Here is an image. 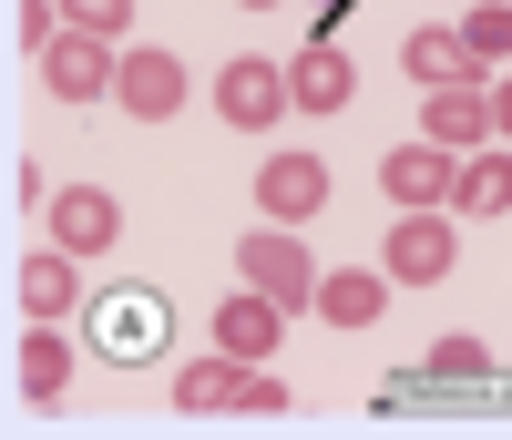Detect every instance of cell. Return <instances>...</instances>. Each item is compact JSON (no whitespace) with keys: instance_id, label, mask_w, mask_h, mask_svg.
Wrapping results in <instances>:
<instances>
[{"instance_id":"cell-2","label":"cell","mask_w":512,"mask_h":440,"mask_svg":"<svg viewBox=\"0 0 512 440\" xmlns=\"http://www.w3.org/2000/svg\"><path fill=\"white\" fill-rule=\"evenodd\" d=\"M236 277L267 287L277 307H318V256L297 246V226H277V215H256V226L236 236Z\"/></svg>"},{"instance_id":"cell-18","label":"cell","mask_w":512,"mask_h":440,"mask_svg":"<svg viewBox=\"0 0 512 440\" xmlns=\"http://www.w3.org/2000/svg\"><path fill=\"white\" fill-rule=\"evenodd\" d=\"M103 348L113 359H144V348H164V297H103Z\"/></svg>"},{"instance_id":"cell-8","label":"cell","mask_w":512,"mask_h":440,"mask_svg":"<svg viewBox=\"0 0 512 440\" xmlns=\"http://www.w3.org/2000/svg\"><path fill=\"white\" fill-rule=\"evenodd\" d=\"M256 205H267L277 226H308V215L328 205V164H318L308 144H277V154H267V174H256Z\"/></svg>"},{"instance_id":"cell-4","label":"cell","mask_w":512,"mask_h":440,"mask_svg":"<svg viewBox=\"0 0 512 440\" xmlns=\"http://www.w3.org/2000/svg\"><path fill=\"white\" fill-rule=\"evenodd\" d=\"M216 123H236V134H277V123L297 113V93H287V62H256V52H236L216 82Z\"/></svg>"},{"instance_id":"cell-22","label":"cell","mask_w":512,"mask_h":440,"mask_svg":"<svg viewBox=\"0 0 512 440\" xmlns=\"http://www.w3.org/2000/svg\"><path fill=\"white\" fill-rule=\"evenodd\" d=\"M62 21H82V31L123 41V21H134V0H62Z\"/></svg>"},{"instance_id":"cell-23","label":"cell","mask_w":512,"mask_h":440,"mask_svg":"<svg viewBox=\"0 0 512 440\" xmlns=\"http://www.w3.org/2000/svg\"><path fill=\"white\" fill-rule=\"evenodd\" d=\"M492 134H502V144H512V72H502V82H492Z\"/></svg>"},{"instance_id":"cell-20","label":"cell","mask_w":512,"mask_h":440,"mask_svg":"<svg viewBox=\"0 0 512 440\" xmlns=\"http://www.w3.org/2000/svg\"><path fill=\"white\" fill-rule=\"evenodd\" d=\"M420 369H431V379H492V348L451 328V338H431V359H420Z\"/></svg>"},{"instance_id":"cell-7","label":"cell","mask_w":512,"mask_h":440,"mask_svg":"<svg viewBox=\"0 0 512 440\" xmlns=\"http://www.w3.org/2000/svg\"><path fill=\"white\" fill-rule=\"evenodd\" d=\"M451 185H461V154L431 144V134L379 154V195H390V205H451Z\"/></svg>"},{"instance_id":"cell-12","label":"cell","mask_w":512,"mask_h":440,"mask_svg":"<svg viewBox=\"0 0 512 440\" xmlns=\"http://www.w3.org/2000/svg\"><path fill=\"white\" fill-rule=\"evenodd\" d=\"M287 318H297V307H277L267 287H236V297L216 307V348H236V359H267V348L287 338Z\"/></svg>"},{"instance_id":"cell-14","label":"cell","mask_w":512,"mask_h":440,"mask_svg":"<svg viewBox=\"0 0 512 440\" xmlns=\"http://www.w3.org/2000/svg\"><path fill=\"white\" fill-rule=\"evenodd\" d=\"M451 215H472V226H492V215H512V144H502V134H492L482 154H461Z\"/></svg>"},{"instance_id":"cell-13","label":"cell","mask_w":512,"mask_h":440,"mask_svg":"<svg viewBox=\"0 0 512 440\" xmlns=\"http://www.w3.org/2000/svg\"><path fill=\"white\" fill-rule=\"evenodd\" d=\"M390 307V267H318V318L328 328H379Z\"/></svg>"},{"instance_id":"cell-9","label":"cell","mask_w":512,"mask_h":440,"mask_svg":"<svg viewBox=\"0 0 512 440\" xmlns=\"http://www.w3.org/2000/svg\"><path fill=\"white\" fill-rule=\"evenodd\" d=\"M52 246L113 256V246H123V205H113L103 185H52Z\"/></svg>"},{"instance_id":"cell-11","label":"cell","mask_w":512,"mask_h":440,"mask_svg":"<svg viewBox=\"0 0 512 440\" xmlns=\"http://www.w3.org/2000/svg\"><path fill=\"white\" fill-rule=\"evenodd\" d=\"M287 93H297V113H349L359 103V62L338 52V41H308V52L287 62Z\"/></svg>"},{"instance_id":"cell-5","label":"cell","mask_w":512,"mask_h":440,"mask_svg":"<svg viewBox=\"0 0 512 440\" xmlns=\"http://www.w3.org/2000/svg\"><path fill=\"white\" fill-rule=\"evenodd\" d=\"M113 72H123V41H103V31H62L52 41V52H41V93H52V103H103L113 93Z\"/></svg>"},{"instance_id":"cell-19","label":"cell","mask_w":512,"mask_h":440,"mask_svg":"<svg viewBox=\"0 0 512 440\" xmlns=\"http://www.w3.org/2000/svg\"><path fill=\"white\" fill-rule=\"evenodd\" d=\"M461 41L482 52V72L512 62V0H482V11H461Z\"/></svg>"},{"instance_id":"cell-6","label":"cell","mask_w":512,"mask_h":440,"mask_svg":"<svg viewBox=\"0 0 512 440\" xmlns=\"http://www.w3.org/2000/svg\"><path fill=\"white\" fill-rule=\"evenodd\" d=\"M185 93H195L185 62H175V52H144V41H134V52H123V72H113V103L134 113V123H175Z\"/></svg>"},{"instance_id":"cell-24","label":"cell","mask_w":512,"mask_h":440,"mask_svg":"<svg viewBox=\"0 0 512 440\" xmlns=\"http://www.w3.org/2000/svg\"><path fill=\"white\" fill-rule=\"evenodd\" d=\"M236 11H277V0H236Z\"/></svg>"},{"instance_id":"cell-10","label":"cell","mask_w":512,"mask_h":440,"mask_svg":"<svg viewBox=\"0 0 512 440\" xmlns=\"http://www.w3.org/2000/svg\"><path fill=\"white\" fill-rule=\"evenodd\" d=\"M420 134L451 144V154H482V144H492V82H431V103H420Z\"/></svg>"},{"instance_id":"cell-21","label":"cell","mask_w":512,"mask_h":440,"mask_svg":"<svg viewBox=\"0 0 512 440\" xmlns=\"http://www.w3.org/2000/svg\"><path fill=\"white\" fill-rule=\"evenodd\" d=\"M11 31H21V52L41 62V52H52V41H62L72 21H62V0H21V11H11Z\"/></svg>"},{"instance_id":"cell-3","label":"cell","mask_w":512,"mask_h":440,"mask_svg":"<svg viewBox=\"0 0 512 440\" xmlns=\"http://www.w3.org/2000/svg\"><path fill=\"white\" fill-rule=\"evenodd\" d=\"M379 267H390V287H441L461 267V236H451V205H400L390 246H379Z\"/></svg>"},{"instance_id":"cell-16","label":"cell","mask_w":512,"mask_h":440,"mask_svg":"<svg viewBox=\"0 0 512 440\" xmlns=\"http://www.w3.org/2000/svg\"><path fill=\"white\" fill-rule=\"evenodd\" d=\"M72 307H82V256L72 246L21 256V318H72Z\"/></svg>"},{"instance_id":"cell-17","label":"cell","mask_w":512,"mask_h":440,"mask_svg":"<svg viewBox=\"0 0 512 440\" xmlns=\"http://www.w3.org/2000/svg\"><path fill=\"white\" fill-rule=\"evenodd\" d=\"M62 389H72V338H62V318H31L21 328V400L52 410Z\"/></svg>"},{"instance_id":"cell-1","label":"cell","mask_w":512,"mask_h":440,"mask_svg":"<svg viewBox=\"0 0 512 440\" xmlns=\"http://www.w3.org/2000/svg\"><path fill=\"white\" fill-rule=\"evenodd\" d=\"M175 410H256V420H277L287 410V379L256 369V359H236V348H205V359L175 369Z\"/></svg>"},{"instance_id":"cell-15","label":"cell","mask_w":512,"mask_h":440,"mask_svg":"<svg viewBox=\"0 0 512 440\" xmlns=\"http://www.w3.org/2000/svg\"><path fill=\"white\" fill-rule=\"evenodd\" d=\"M400 72L420 82V93H431V82H492L482 52L461 41V21H451V31H410V41H400Z\"/></svg>"}]
</instances>
